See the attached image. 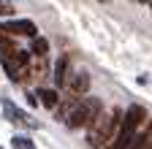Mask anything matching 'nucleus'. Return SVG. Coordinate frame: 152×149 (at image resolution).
I'll list each match as a JSON object with an SVG mask.
<instances>
[{"label":"nucleus","instance_id":"10","mask_svg":"<svg viewBox=\"0 0 152 149\" xmlns=\"http://www.w3.org/2000/svg\"><path fill=\"white\" fill-rule=\"evenodd\" d=\"M30 52L33 54H38V57H46V52H49V41L46 38H41V35H38V38H33V44H30Z\"/></svg>","mask_w":152,"mask_h":149},{"label":"nucleus","instance_id":"9","mask_svg":"<svg viewBox=\"0 0 152 149\" xmlns=\"http://www.w3.org/2000/svg\"><path fill=\"white\" fill-rule=\"evenodd\" d=\"M130 149H152V125L144 130V133H139L136 136V141H133V146Z\"/></svg>","mask_w":152,"mask_h":149},{"label":"nucleus","instance_id":"12","mask_svg":"<svg viewBox=\"0 0 152 149\" xmlns=\"http://www.w3.org/2000/svg\"><path fill=\"white\" fill-rule=\"evenodd\" d=\"M11 144H14V149H35V146H33V141H30L27 136H14V138H11Z\"/></svg>","mask_w":152,"mask_h":149},{"label":"nucleus","instance_id":"14","mask_svg":"<svg viewBox=\"0 0 152 149\" xmlns=\"http://www.w3.org/2000/svg\"><path fill=\"white\" fill-rule=\"evenodd\" d=\"M149 8H152V3H149Z\"/></svg>","mask_w":152,"mask_h":149},{"label":"nucleus","instance_id":"7","mask_svg":"<svg viewBox=\"0 0 152 149\" xmlns=\"http://www.w3.org/2000/svg\"><path fill=\"white\" fill-rule=\"evenodd\" d=\"M54 84L57 87L68 84V57H60V60H57V65H54Z\"/></svg>","mask_w":152,"mask_h":149},{"label":"nucleus","instance_id":"8","mask_svg":"<svg viewBox=\"0 0 152 149\" xmlns=\"http://www.w3.org/2000/svg\"><path fill=\"white\" fill-rule=\"evenodd\" d=\"M38 98H41V103H44L46 108H57V106H60V95H57L54 89L41 87V89H38Z\"/></svg>","mask_w":152,"mask_h":149},{"label":"nucleus","instance_id":"4","mask_svg":"<svg viewBox=\"0 0 152 149\" xmlns=\"http://www.w3.org/2000/svg\"><path fill=\"white\" fill-rule=\"evenodd\" d=\"M3 33H14V35H27V38H38V27L30 19H11L6 25H0Z\"/></svg>","mask_w":152,"mask_h":149},{"label":"nucleus","instance_id":"2","mask_svg":"<svg viewBox=\"0 0 152 149\" xmlns=\"http://www.w3.org/2000/svg\"><path fill=\"white\" fill-rule=\"evenodd\" d=\"M144 119H147V108L144 106H130L125 111V117H122V125H120L117 138H114L111 146H106V149H130L133 141H136V136H139L136 130L144 125Z\"/></svg>","mask_w":152,"mask_h":149},{"label":"nucleus","instance_id":"11","mask_svg":"<svg viewBox=\"0 0 152 149\" xmlns=\"http://www.w3.org/2000/svg\"><path fill=\"white\" fill-rule=\"evenodd\" d=\"M0 52H3V57H11L14 52H19V49L14 46V41L8 38V35H3V30H0Z\"/></svg>","mask_w":152,"mask_h":149},{"label":"nucleus","instance_id":"3","mask_svg":"<svg viewBox=\"0 0 152 149\" xmlns=\"http://www.w3.org/2000/svg\"><path fill=\"white\" fill-rule=\"evenodd\" d=\"M101 114H103V106H101L98 98H82L76 103V108L71 111V117H68V127H73V130L90 127Z\"/></svg>","mask_w":152,"mask_h":149},{"label":"nucleus","instance_id":"6","mask_svg":"<svg viewBox=\"0 0 152 149\" xmlns=\"http://www.w3.org/2000/svg\"><path fill=\"white\" fill-rule=\"evenodd\" d=\"M3 108H6V114H8V119H11V122H16V125H27V127H35V122L25 114L22 108H16L14 103H8V100H6V103H3Z\"/></svg>","mask_w":152,"mask_h":149},{"label":"nucleus","instance_id":"1","mask_svg":"<svg viewBox=\"0 0 152 149\" xmlns=\"http://www.w3.org/2000/svg\"><path fill=\"white\" fill-rule=\"evenodd\" d=\"M122 117H125V114H122L120 108L103 111V114L90 125V130H87V144H90L92 149H106V146H111V141L117 138V133H120Z\"/></svg>","mask_w":152,"mask_h":149},{"label":"nucleus","instance_id":"13","mask_svg":"<svg viewBox=\"0 0 152 149\" xmlns=\"http://www.w3.org/2000/svg\"><path fill=\"white\" fill-rule=\"evenodd\" d=\"M8 14H14V6L11 3H0V16H8Z\"/></svg>","mask_w":152,"mask_h":149},{"label":"nucleus","instance_id":"5","mask_svg":"<svg viewBox=\"0 0 152 149\" xmlns=\"http://www.w3.org/2000/svg\"><path fill=\"white\" fill-rule=\"evenodd\" d=\"M65 87H68V92H71L73 98H79V95H84L87 87H90V76H87L84 71H79V73H73V76H68V84Z\"/></svg>","mask_w":152,"mask_h":149}]
</instances>
